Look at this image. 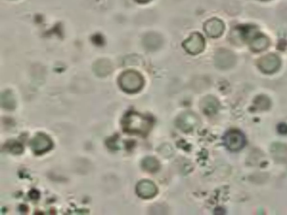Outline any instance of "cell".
<instances>
[{"instance_id": "cell-1", "label": "cell", "mask_w": 287, "mask_h": 215, "mask_svg": "<svg viewBox=\"0 0 287 215\" xmlns=\"http://www.w3.org/2000/svg\"><path fill=\"white\" fill-rule=\"evenodd\" d=\"M152 121L149 117L137 112H130L125 116L123 127L126 131L131 133L147 134L152 127Z\"/></svg>"}, {"instance_id": "cell-2", "label": "cell", "mask_w": 287, "mask_h": 215, "mask_svg": "<svg viewBox=\"0 0 287 215\" xmlns=\"http://www.w3.org/2000/svg\"><path fill=\"white\" fill-rule=\"evenodd\" d=\"M119 84L123 91L133 94L138 92L143 88L144 80L142 75L138 72L129 70L121 75Z\"/></svg>"}, {"instance_id": "cell-3", "label": "cell", "mask_w": 287, "mask_h": 215, "mask_svg": "<svg viewBox=\"0 0 287 215\" xmlns=\"http://www.w3.org/2000/svg\"><path fill=\"white\" fill-rule=\"evenodd\" d=\"M223 141L225 147L234 152L240 151L245 147L246 142L244 133L236 129L230 130L226 132Z\"/></svg>"}, {"instance_id": "cell-4", "label": "cell", "mask_w": 287, "mask_h": 215, "mask_svg": "<svg viewBox=\"0 0 287 215\" xmlns=\"http://www.w3.org/2000/svg\"><path fill=\"white\" fill-rule=\"evenodd\" d=\"M184 49L189 53L197 54L204 51L205 39L199 33H193L183 43Z\"/></svg>"}, {"instance_id": "cell-5", "label": "cell", "mask_w": 287, "mask_h": 215, "mask_svg": "<svg viewBox=\"0 0 287 215\" xmlns=\"http://www.w3.org/2000/svg\"><path fill=\"white\" fill-rule=\"evenodd\" d=\"M280 60L276 54L270 53L261 57L258 62V67L261 71L265 74H273L279 69Z\"/></svg>"}, {"instance_id": "cell-6", "label": "cell", "mask_w": 287, "mask_h": 215, "mask_svg": "<svg viewBox=\"0 0 287 215\" xmlns=\"http://www.w3.org/2000/svg\"><path fill=\"white\" fill-rule=\"evenodd\" d=\"M52 147V142L51 139L44 134H37L31 140V147L32 151L37 154L46 153Z\"/></svg>"}, {"instance_id": "cell-7", "label": "cell", "mask_w": 287, "mask_h": 215, "mask_svg": "<svg viewBox=\"0 0 287 215\" xmlns=\"http://www.w3.org/2000/svg\"><path fill=\"white\" fill-rule=\"evenodd\" d=\"M204 31L208 36L213 38L219 37L224 32L225 26L223 22L218 18L209 20L204 24Z\"/></svg>"}, {"instance_id": "cell-8", "label": "cell", "mask_w": 287, "mask_h": 215, "mask_svg": "<svg viewBox=\"0 0 287 215\" xmlns=\"http://www.w3.org/2000/svg\"><path fill=\"white\" fill-rule=\"evenodd\" d=\"M137 192L140 197L144 199L152 198L157 193V188L152 181L143 180L138 184Z\"/></svg>"}, {"instance_id": "cell-9", "label": "cell", "mask_w": 287, "mask_h": 215, "mask_svg": "<svg viewBox=\"0 0 287 215\" xmlns=\"http://www.w3.org/2000/svg\"><path fill=\"white\" fill-rule=\"evenodd\" d=\"M199 120L195 114L186 113L181 115L178 120V126L185 132L193 131L199 123Z\"/></svg>"}, {"instance_id": "cell-10", "label": "cell", "mask_w": 287, "mask_h": 215, "mask_svg": "<svg viewBox=\"0 0 287 215\" xmlns=\"http://www.w3.org/2000/svg\"><path fill=\"white\" fill-rule=\"evenodd\" d=\"M235 62V57L233 53L227 50H220L216 54L215 63L221 68H228Z\"/></svg>"}, {"instance_id": "cell-11", "label": "cell", "mask_w": 287, "mask_h": 215, "mask_svg": "<svg viewBox=\"0 0 287 215\" xmlns=\"http://www.w3.org/2000/svg\"><path fill=\"white\" fill-rule=\"evenodd\" d=\"M270 44V41L268 37L264 35H256L251 40L250 47L252 51L256 52L264 51L268 48Z\"/></svg>"}, {"instance_id": "cell-12", "label": "cell", "mask_w": 287, "mask_h": 215, "mask_svg": "<svg viewBox=\"0 0 287 215\" xmlns=\"http://www.w3.org/2000/svg\"><path fill=\"white\" fill-rule=\"evenodd\" d=\"M218 103L213 97H208L204 100L203 103V109L204 113L207 114H213L217 111Z\"/></svg>"}, {"instance_id": "cell-13", "label": "cell", "mask_w": 287, "mask_h": 215, "mask_svg": "<svg viewBox=\"0 0 287 215\" xmlns=\"http://www.w3.org/2000/svg\"><path fill=\"white\" fill-rule=\"evenodd\" d=\"M142 167L146 171L155 172L158 171L159 164L157 159L153 157H148L143 161Z\"/></svg>"}, {"instance_id": "cell-14", "label": "cell", "mask_w": 287, "mask_h": 215, "mask_svg": "<svg viewBox=\"0 0 287 215\" xmlns=\"http://www.w3.org/2000/svg\"><path fill=\"white\" fill-rule=\"evenodd\" d=\"M282 130L281 133H287V126L286 125L282 124L279 127V131H280Z\"/></svg>"}, {"instance_id": "cell-15", "label": "cell", "mask_w": 287, "mask_h": 215, "mask_svg": "<svg viewBox=\"0 0 287 215\" xmlns=\"http://www.w3.org/2000/svg\"><path fill=\"white\" fill-rule=\"evenodd\" d=\"M135 1L140 3L144 4L149 2L151 0H135Z\"/></svg>"}, {"instance_id": "cell-16", "label": "cell", "mask_w": 287, "mask_h": 215, "mask_svg": "<svg viewBox=\"0 0 287 215\" xmlns=\"http://www.w3.org/2000/svg\"><path fill=\"white\" fill-rule=\"evenodd\" d=\"M261 1H268V0H261Z\"/></svg>"}]
</instances>
